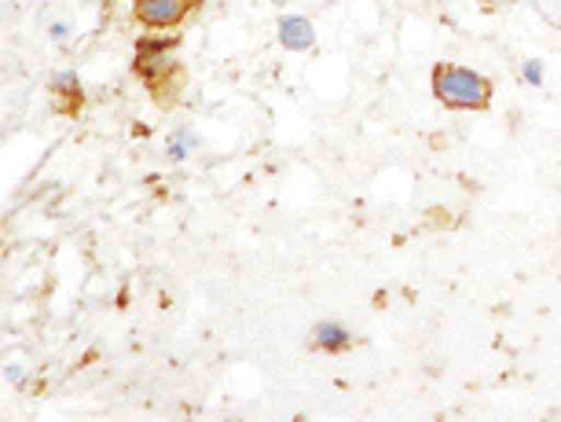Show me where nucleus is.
<instances>
[{"mask_svg": "<svg viewBox=\"0 0 561 422\" xmlns=\"http://www.w3.org/2000/svg\"><path fill=\"white\" fill-rule=\"evenodd\" d=\"M51 89H56V92H81L78 73H73V70H59L56 78H51Z\"/></svg>", "mask_w": 561, "mask_h": 422, "instance_id": "obj_7", "label": "nucleus"}, {"mask_svg": "<svg viewBox=\"0 0 561 422\" xmlns=\"http://www.w3.org/2000/svg\"><path fill=\"white\" fill-rule=\"evenodd\" d=\"M67 34H70V26H67V23H51V37H56V41H62Z\"/></svg>", "mask_w": 561, "mask_h": 422, "instance_id": "obj_8", "label": "nucleus"}, {"mask_svg": "<svg viewBox=\"0 0 561 422\" xmlns=\"http://www.w3.org/2000/svg\"><path fill=\"white\" fill-rule=\"evenodd\" d=\"M275 37H279V45L287 52H298V56H305V52L316 48V23L309 15H283L279 26H275Z\"/></svg>", "mask_w": 561, "mask_h": 422, "instance_id": "obj_3", "label": "nucleus"}, {"mask_svg": "<svg viewBox=\"0 0 561 422\" xmlns=\"http://www.w3.org/2000/svg\"><path fill=\"white\" fill-rule=\"evenodd\" d=\"M192 12V0H136V19L154 30V34H165V30H176Z\"/></svg>", "mask_w": 561, "mask_h": 422, "instance_id": "obj_2", "label": "nucleus"}, {"mask_svg": "<svg viewBox=\"0 0 561 422\" xmlns=\"http://www.w3.org/2000/svg\"><path fill=\"white\" fill-rule=\"evenodd\" d=\"M348 345H353V334H348L345 323L323 320V323L312 327V350H320V353H345Z\"/></svg>", "mask_w": 561, "mask_h": 422, "instance_id": "obj_4", "label": "nucleus"}, {"mask_svg": "<svg viewBox=\"0 0 561 422\" xmlns=\"http://www.w3.org/2000/svg\"><path fill=\"white\" fill-rule=\"evenodd\" d=\"M433 96L448 111H484L492 103V81L481 70L462 62H437L433 67Z\"/></svg>", "mask_w": 561, "mask_h": 422, "instance_id": "obj_1", "label": "nucleus"}, {"mask_svg": "<svg viewBox=\"0 0 561 422\" xmlns=\"http://www.w3.org/2000/svg\"><path fill=\"white\" fill-rule=\"evenodd\" d=\"M198 136L192 133V129H180L173 140H169V147H165V155H169V162H187L195 151H198Z\"/></svg>", "mask_w": 561, "mask_h": 422, "instance_id": "obj_5", "label": "nucleus"}, {"mask_svg": "<svg viewBox=\"0 0 561 422\" xmlns=\"http://www.w3.org/2000/svg\"><path fill=\"white\" fill-rule=\"evenodd\" d=\"M522 81L528 84V89H543V81H547L543 59H525L522 62Z\"/></svg>", "mask_w": 561, "mask_h": 422, "instance_id": "obj_6", "label": "nucleus"}]
</instances>
